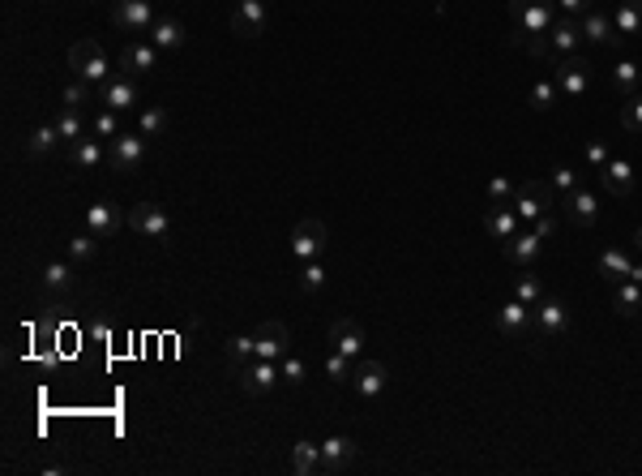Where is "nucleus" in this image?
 Returning <instances> with one entry per match:
<instances>
[{
  "label": "nucleus",
  "instance_id": "nucleus-1",
  "mask_svg": "<svg viewBox=\"0 0 642 476\" xmlns=\"http://www.w3.org/2000/svg\"><path fill=\"white\" fill-rule=\"evenodd\" d=\"M69 69H73V78L90 82V86H103V82H112L116 74H112V65H107V52H103V43L95 39H81L69 48Z\"/></svg>",
  "mask_w": 642,
  "mask_h": 476
},
{
  "label": "nucleus",
  "instance_id": "nucleus-2",
  "mask_svg": "<svg viewBox=\"0 0 642 476\" xmlns=\"http://www.w3.org/2000/svg\"><path fill=\"white\" fill-rule=\"evenodd\" d=\"M552 82H557V91L569 95V100H586L591 95V60L583 52H569L552 65Z\"/></svg>",
  "mask_w": 642,
  "mask_h": 476
},
{
  "label": "nucleus",
  "instance_id": "nucleus-3",
  "mask_svg": "<svg viewBox=\"0 0 642 476\" xmlns=\"http://www.w3.org/2000/svg\"><path fill=\"white\" fill-rule=\"evenodd\" d=\"M514 211H518L523 223L548 215L552 211V180H523L518 194H514Z\"/></svg>",
  "mask_w": 642,
  "mask_h": 476
},
{
  "label": "nucleus",
  "instance_id": "nucleus-4",
  "mask_svg": "<svg viewBox=\"0 0 642 476\" xmlns=\"http://www.w3.org/2000/svg\"><path fill=\"white\" fill-rule=\"evenodd\" d=\"M326 245H330V232H326V223L321 219H300L292 228V254L300 262H312L326 254Z\"/></svg>",
  "mask_w": 642,
  "mask_h": 476
},
{
  "label": "nucleus",
  "instance_id": "nucleus-5",
  "mask_svg": "<svg viewBox=\"0 0 642 476\" xmlns=\"http://www.w3.org/2000/svg\"><path fill=\"white\" fill-rule=\"evenodd\" d=\"M112 26L124 30V35H150V26H155L150 0H116L112 4Z\"/></svg>",
  "mask_w": 642,
  "mask_h": 476
},
{
  "label": "nucleus",
  "instance_id": "nucleus-6",
  "mask_svg": "<svg viewBox=\"0 0 642 476\" xmlns=\"http://www.w3.org/2000/svg\"><path fill=\"white\" fill-rule=\"evenodd\" d=\"M146 163V134H120L107 146V168L112 172H137Z\"/></svg>",
  "mask_w": 642,
  "mask_h": 476
},
{
  "label": "nucleus",
  "instance_id": "nucleus-7",
  "mask_svg": "<svg viewBox=\"0 0 642 476\" xmlns=\"http://www.w3.org/2000/svg\"><path fill=\"white\" fill-rule=\"evenodd\" d=\"M235 377H240V391H244V395H270L274 386L283 382L278 365H274V360H261V357H253L249 365H240Z\"/></svg>",
  "mask_w": 642,
  "mask_h": 476
},
{
  "label": "nucleus",
  "instance_id": "nucleus-8",
  "mask_svg": "<svg viewBox=\"0 0 642 476\" xmlns=\"http://www.w3.org/2000/svg\"><path fill=\"white\" fill-rule=\"evenodd\" d=\"M514 22L526 35H548L557 22V4L552 0H514Z\"/></svg>",
  "mask_w": 642,
  "mask_h": 476
},
{
  "label": "nucleus",
  "instance_id": "nucleus-9",
  "mask_svg": "<svg viewBox=\"0 0 642 476\" xmlns=\"http://www.w3.org/2000/svg\"><path fill=\"white\" fill-rule=\"evenodd\" d=\"M129 228H133L137 237L167 240V232H172V219H167V211H163V206H155V202H137L133 211H129Z\"/></svg>",
  "mask_w": 642,
  "mask_h": 476
},
{
  "label": "nucleus",
  "instance_id": "nucleus-10",
  "mask_svg": "<svg viewBox=\"0 0 642 476\" xmlns=\"http://www.w3.org/2000/svg\"><path fill=\"white\" fill-rule=\"evenodd\" d=\"M578 26H583V39L600 43V48H612V52H621V48H625V39L617 35V22H612V13H603V9L583 13V18H578Z\"/></svg>",
  "mask_w": 642,
  "mask_h": 476
},
{
  "label": "nucleus",
  "instance_id": "nucleus-11",
  "mask_svg": "<svg viewBox=\"0 0 642 476\" xmlns=\"http://www.w3.org/2000/svg\"><path fill=\"white\" fill-rule=\"evenodd\" d=\"M561 206H565V219L574 223V228H595V219H600V198L591 194V189H569L561 194Z\"/></svg>",
  "mask_w": 642,
  "mask_h": 476
},
{
  "label": "nucleus",
  "instance_id": "nucleus-12",
  "mask_svg": "<svg viewBox=\"0 0 642 476\" xmlns=\"http://www.w3.org/2000/svg\"><path fill=\"white\" fill-rule=\"evenodd\" d=\"M497 331L509 339H535V322H531V305H523V300L514 297L509 305H501L497 309Z\"/></svg>",
  "mask_w": 642,
  "mask_h": 476
},
{
  "label": "nucleus",
  "instance_id": "nucleus-13",
  "mask_svg": "<svg viewBox=\"0 0 642 476\" xmlns=\"http://www.w3.org/2000/svg\"><path fill=\"white\" fill-rule=\"evenodd\" d=\"M253 343H257V357L261 360H283L292 352V335L283 322H261L253 331Z\"/></svg>",
  "mask_w": 642,
  "mask_h": 476
},
{
  "label": "nucleus",
  "instance_id": "nucleus-14",
  "mask_svg": "<svg viewBox=\"0 0 642 476\" xmlns=\"http://www.w3.org/2000/svg\"><path fill=\"white\" fill-rule=\"evenodd\" d=\"M355 455H360V451H355V442H351V437H326V442H321V476H338V472H347L351 463H355Z\"/></svg>",
  "mask_w": 642,
  "mask_h": 476
},
{
  "label": "nucleus",
  "instance_id": "nucleus-15",
  "mask_svg": "<svg viewBox=\"0 0 642 476\" xmlns=\"http://www.w3.org/2000/svg\"><path fill=\"white\" fill-rule=\"evenodd\" d=\"M535 309H540V314H535V335H540V339H548V343H552V339H561L565 331H569L565 305H561L557 297H544L540 305H535Z\"/></svg>",
  "mask_w": 642,
  "mask_h": 476
},
{
  "label": "nucleus",
  "instance_id": "nucleus-16",
  "mask_svg": "<svg viewBox=\"0 0 642 476\" xmlns=\"http://www.w3.org/2000/svg\"><path fill=\"white\" fill-rule=\"evenodd\" d=\"M232 30L244 35V39L266 35V0H240L232 9Z\"/></svg>",
  "mask_w": 642,
  "mask_h": 476
},
{
  "label": "nucleus",
  "instance_id": "nucleus-17",
  "mask_svg": "<svg viewBox=\"0 0 642 476\" xmlns=\"http://www.w3.org/2000/svg\"><path fill=\"white\" fill-rule=\"evenodd\" d=\"M158 52L155 43H129L124 52H120V74H129V78H146V74H155L158 69Z\"/></svg>",
  "mask_w": 642,
  "mask_h": 476
},
{
  "label": "nucleus",
  "instance_id": "nucleus-18",
  "mask_svg": "<svg viewBox=\"0 0 642 476\" xmlns=\"http://www.w3.org/2000/svg\"><path fill=\"white\" fill-rule=\"evenodd\" d=\"M98 103L112 108V112H129V108L137 103V82L129 78V74H116L112 82L98 86Z\"/></svg>",
  "mask_w": 642,
  "mask_h": 476
},
{
  "label": "nucleus",
  "instance_id": "nucleus-19",
  "mask_svg": "<svg viewBox=\"0 0 642 476\" xmlns=\"http://www.w3.org/2000/svg\"><path fill=\"white\" fill-rule=\"evenodd\" d=\"M351 391H355L360 399H377L381 391H386V365H381V360H355Z\"/></svg>",
  "mask_w": 642,
  "mask_h": 476
},
{
  "label": "nucleus",
  "instance_id": "nucleus-20",
  "mask_svg": "<svg viewBox=\"0 0 642 476\" xmlns=\"http://www.w3.org/2000/svg\"><path fill=\"white\" fill-rule=\"evenodd\" d=\"M330 343L338 352H347V357H364V331H360V322L355 317H334L330 322Z\"/></svg>",
  "mask_w": 642,
  "mask_h": 476
},
{
  "label": "nucleus",
  "instance_id": "nucleus-21",
  "mask_svg": "<svg viewBox=\"0 0 642 476\" xmlns=\"http://www.w3.org/2000/svg\"><path fill=\"white\" fill-rule=\"evenodd\" d=\"M600 185L612 198H629L634 194V168H629V159H608L600 168Z\"/></svg>",
  "mask_w": 642,
  "mask_h": 476
},
{
  "label": "nucleus",
  "instance_id": "nucleus-22",
  "mask_svg": "<svg viewBox=\"0 0 642 476\" xmlns=\"http://www.w3.org/2000/svg\"><path fill=\"white\" fill-rule=\"evenodd\" d=\"M73 288H78V275H73L69 262H47V266H43V292L52 300L73 297Z\"/></svg>",
  "mask_w": 642,
  "mask_h": 476
},
{
  "label": "nucleus",
  "instance_id": "nucleus-23",
  "mask_svg": "<svg viewBox=\"0 0 642 476\" xmlns=\"http://www.w3.org/2000/svg\"><path fill=\"white\" fill-rule=\"evenodd\" d=\"M540 249H544V240L535 237V232H514V237L506 240V258L514 262L518 271H531L535 258H540Z\"/></svg>",
  "mask_w": 642,
  "mask_h": 476
},
{
  "label": "nucleus",
  "instance_id": "nucleus-24",
  "mask_svg": "<svg viewBox=\"0 0 642 476\" xmlns=\"http://www.w3.org/2000/svg\"><path fill=\"white\" fill-rule=\"evenodd\" d=\"M548 39H552V48H557V56H569V52L583 48V26H578V18H569V13H557Z\"/></svg>",
  "mask_w": 642,
  "mask_h": 476
},
{
  "label": "nucleus",
  "instance_id": "nucleus-25",
  "mask_svg": "<svg viewBox=\"0 0 642 476\" xmlns=\"http://www.w3.org/2000/svg\"><path fill=\"white\" fill-rule=\"evenodd\" d=\"M69 163H73L78 172H90V168H98V163H107V151H103V138H95V134H86L81 142H73V146H69Z\"/></svg>",
  "mask_w": 642,
  "mask_h": 476
},
{
  "label": "nucleus",
  "instance_id": "nucleus-26",
  "mask_svg": "<svg viewBox=\"0 0 642 476\" xmlns=\"http://www.w3.org/2000/svg\"><path fill=\"white\" fill-rule=\"evenodd\" d=\"M484 228H488V237H497V240H509V237H514V232H523V219H518V211H509V202H497V206L488 211Z\"/></svg>",
  "mask_w": 642,
  "mask_h": 476
},
{
  "label": "nucleus",
  "instance_id": "nucleus-27",
  "mask_svg": "<svg viewBox=\"0 0 642 476\" xmlns=\"http://www.w3.org/2000/svg\"><path fill=\"white\" fill-rule=\"evenodd\" d=\"M184 26H180V18H155V26H150V43H155L158 52H180L184 48Z\"/></svg>",
  "mask_w": 642,
  "mask_h": 476
},
{
  "label": "nucleus",
  "instance_id": "nucleus-28",
  "mask_svg": "<svg viewBox=\"0 0 642 476\" xmlns=\"http://www.w3.org/2000/svg\"><path fill=\"white\" fill-rule=\"evenodd\" d=\"M60 142H64V138H60L56 120H47V125H39V129H30V134H26V155H30V159H47Z\"/></svg>",
  "mask_w": 642,
  "mask_h": 476
},
{
  "label": "nucleus",
  "instance_id": "nucleus-29",
  "mask_svg": "<svg viewBox=\"0 0 642 476\" xmlns=\"http://www.w3.org/2000/svg\"><path fill=\"white\" fill-rule=\"evenodd\" d=\"M86 228L95 237H112V232H120V211L112 202H95V206H86Z\"/></svg>",
  "mask_w": 642,
  "mask_h": 476
},
{
  "label": "nucleus",
  "instance_id": "nucleus-30",
  "mask_svg": "<svg viewBox=\"0 0 642 476\" xmlns=\"http://www.w3.org/2000/svg\"><path fill=\"white\" fill-rule=\"evenodd\" d=\"M60 103H64V108H73V112H86V108H95V103H98V91L90 86V82L73 78V82H64V91H60Z\"/></svg>",
  "mask_w": 642,
  "mask_h": 476
},
{
  "label": "nucleus",
  "instance_id": "nucleus-31",
  "mask_svg": "<svg viewBox=\"0 0 642 476\" xmlns=\"http://www.w3.org/2000/svg\"><path fill=\"white\" fill-rule=\"evenodd\" d=\"M292 472H300V476H317L321 472V446L317 442H295L292 446Z\"/></svg>",
  "mask_w": 642,
  "mask_h": 476
},
{
  "label": "nucleus",
  "instance_id": "nucleus-32",
  "mask_svg": "<svg viewBox=\"0 0 642 476\" xmlns=\"http://www.w3.org/2000/svg\"><path fill=\"white\" fill-rule=\"evenodd\" d=\"M612 305H617V314H621V317L642 314V283L621 279V283H617V292H612Z\"/></svg>",
  "mask_w": 642,
  "mask_h": 476
},
{
  "label": "nucleus",
  "instance_id": "nucleus-33",
  "mask_svg": "<svg viewBox=\"0 0 642 476\" xmlns=\"http://www.w3.org/2000/svg\"><path fill=\"white\" fill-rule=\"evenodd\" d=\"M617 22V35L629 39V35H642V0H621V9L612 13Z\"/></svg>",
  "mask_w": 642,
  "mask_h": 476
},
{
  "label": "nucleus",
  "instance_id": "nucleus-34",
  "mask_svg": "<svg viewBox=\"0 0 642 476\" xmlns=\"http://www.w3.org/2000/svg\"><path fill=\"white\" fill-rule=\"evenodd\" d=\"M56 129H60V138L69 142V146H73V142H81L86 134H90V125H86V117H81V112H73V108H60Z\"/></svg>",
  "mask_w": 642,
  "mask_h": 476
},
{
  "label": "nucleus",
  "instance_id": "nucleus-35",
  "mask_svg": "<svg viewBox=\"0 0 642 476\" xmlns=\"http://www.w3.org/2000/svg\"><path fill=\"white\" fill-rule=\"evenodd\" d=\"M629 266H634V262L625 258L621 249H603V254H600V271H603V279H608V283H621V279H629Z\"/></svg>",
  "mask_w": 642,
  "mask_h": 476
},
{
  "label": "nucleus",
  "instance_id": "nucleus-36",
  "mask_svg": "<svg viewBox=\"0 0 642 476\" xmlns=\"http://www.w3.org/2000/svg\"><path fill=\"white\" fill-rule=\"evenodd\" d=\"M98 254V237L95 232H81V237H69V262L73 266H90Z\"/></svg>",
  "mask_w": 642,
  "mask_h": 476
},
{
  "label": "nucleus",
  "instance_id": "nucleus-37",
  "mask_svg": "<svg viewBox=\"0 0 642 476\" xmlns=\"http://www.w3.org/2000/svg\"><path fill=\"white\" fill-rule=\"evenodd\" d=\"M638 65H629V60H621L617 69H612V91L621 95V100H629V95H638Z\"/></svg>",
  "mask_w": 642,
  "mask_h": 476
},
{
  "label": "nucleus",
  "instance_id": "nucleus-38",
  "mask_svg": "<svg viewBox=\"0 0 642 476\" xmlns=\"http://www.w3.org/2000/svg\"><path fill=\"white\" fill-rule=\"evenodd\" d=\"M514 297L523 300V305H540V300H544V283H540V275L523 271V275H518V283H514Z\"/></svg>",
  "mask_w": 642,
  "mask_h": 476
},
{
  "label": "nucleus",
  "instance_id": "nucleus-39",
  "mask_svg": "<svg viewBox=\"0 0 642 476\" xmlns=\"http://www.w3.org/2000/svg\"><path fill=\"white\" fill-rule=\"evenodd\" d=\"M326 374H330L334 382L351 386V377H355V357H347V352H338V348H334L330 360H326Z\"/></svg>",
  "mask_w": 642,
  "mask_h": 476
},
{
  "label": "nucleus",
  "instance_id": "nucleus-40",
  "mask_svg": "<svg viewBox=\"0 0 642 476\" xmlns=\"http://www.w3.org/2000/svg\"><path fill=\"white\" fill-rule=\"evenodd\" d=\"M253 357H257L253 335H232V339H227V360H232L235 369H240V365H249Z\"/></svg>",
  "mask_w": 642,
  "mask_h": 476
},
{
  "label": "nucleus",
  "instance_id": "nucleus-41",
  "mask_svg": "<svg viewBox=\"0 0 642 476\" xmlns=\"http://www.w3.org/2000/svg\"><path fill=\"white\" fill-rule=\"evenodd\" d=\"M326 288V266H321V258L304 262V271H300V292H309V297H317Z\"/></svg>",
  "mask_w": 642,
  "mask_h": 476
},
{
  "label": "nucleus",
  "instance_id": "nucleus-42",
  "mask_svg": "<svg viewBox=\"0 0 642 476\" xmlns=\"http://www.w3.org/2000/svg\"><path fill=\"white\" fill-rule=\"evenodd\" d=\"M90 134L95 138H120V112H112V108H103V112H95V120H90Z\"/></svg>",
  "mask_w": 642,
  "mask_h": 476
},
{
  "label": "nucleus",
  "instance_id": "nucleus-43",
  "mask_svg": "<svg viewBox=\"0 0 642 476\" xmlns=\"http://www.w3.org/2000/svg\"><path fill=\"white\" fill-rule=\"evenodd\" d=\"M557 95H561V91H557V82L540 78L535 86H531V108H535V112H548V108L557 103Z\"/></svg>",
  "mask_w": 642,
  "mask_h": 476
},
{
  "label": "nucleus",
  "instance_id": "nucleus-44",
  "mask_svg": "<svg viewBox=\"0 0 642 476\" xmlns=\"http://www.w3.org/2000/svg\"><path fill=\"white\" fill-rule=\"evenodd\" d=\"M621 129L642 138V95H629V100L621 103Z\"/></svg>",
  "mask_w": 642,
  "mask_h": 476
},
{
  "label": "nucleus",
  "instance_id": "nucleus-45",
  "mask_svg": "<svg viewBox=\"0 0 642 476\" xmlns=\"http://www.w3.org/2000/svg\"><path fill=\"white\" fill-rule=\"evenodd\" d=\"M163 129H167V112H163V108H146V112H141V125H137V134L158 138Z\"/></svg>",
  "mask_w": 642,
  "mask_h": 476
},
{
  "label": "nucleus",
  "instance_id": "nucleus-46",
  "mask_svg": "<svg viewBox=\"0 0 642 476\" xmlns=\"http://www.w3.org/2000/svg\"><path fill=\"white\" fill-rule=\"evenodd\" d=\"M526 52H531L535 60H544V65H557V60H561L548 35H526Z\"/></svg>",
  "mask_w": 642,
  "mask_h": 476
},
{
  "label": "nucleus",
  "instance_id": "nucleus-47",
  "mask_svg": "<svg viewBox=\"0 0 642 476\" xmlns=\"http://www.w3.org/2000/svg\"><path fill=\"white\" fill-rule=\"evenodd\" d=\"M548 180H552V189H557V194H569V189H578V185H583V177H578L574 168H565V163H557Z\"/></svg>",
  "mask_w": 642,
  "mask_h": 476
},
{
  "label": "nucleus",
  "instance_id": "nucleus-48",
  "mask_svg": "<svg viewBox=\"0 0 642 476\" xmlns=\"http://www.w3.org/2000/svg\"><path fill=\"white\" fill-rule=\"evenodd\" d=\"M278 374H283V382H292V386H300V382H304V360L287 352V357L278 360Z\"/></svg>",
  "mask_w": 642,
  "mask_h": 476
},
{
  "label": "nucleus",
  "instance_id": "nucleus-49",
  "mask_svg": "<svg viewBox=\"0 0 642 476\" xmlns=\"http://www.w3.org/2000/svg\"><path fill=\"white\" fill-rule=\"evenodd\" d=\"M514 194H518V189H514L506 177H492V180H488V198H492V206H497V202H514Z\"/></svg>",
  "mask_w": 642,
  "mask_h": 476
},
{
  "label": "nucleus",
  "instance_id": "nucleus-50",
  "mask_svg": "<svg viewBox=\"0 0 642 476\" xmlns=\"http://www.w3.org/2000/svg\"><path fill=\"white\" fill-rule=\"evenodd\" d=\"M552 4H557V13H569V18H583V13L595 9L591 0H552Z\"/></svg>",
  "mask_w": 642,
  "mask_h": 476
},
{
  "label": "nucleus",
  "instance_id": "nucleus-51",
  "mask_svg": "<svg viewBox=\"0 0 642 476\" xmlns=\"http://www.w3.org/2000/svg\"><path fill=\"white\" fill-rule=\"evenodd\" d=\"M608 159H612V155H608V146H603V142H591V146H586V163H591L595 172H600Z\"/></svg>",
  "mask_w": 642,
  "mask_h": 476
},
{
  "label": "nucleus",
  "instance_id": "nucleus-52",
  "mask_svg": "<svg viewBox=\"0 0 642 476\" xmlns=\"http://www.w3.org/2000/svg\"><path fill=\"white\" fill-rule=\"evenodd\" d=\"M552 228H557V219H552V215H540V219H531V232H535V237H540V240H548V237H552Z\"/></svg>",
  "mask_w": 642,
  "mask_h": 476
},
{
  "label": "nucleus",
  "instance_id": "nucleus-53",
  "mask_svg": "<svg viewBox=\"0 0 642 476\" xmlns=\"http://www.w3.org/2000/svg\"><path fill=\"white\" fill-rule=\"evenodd\" d=\"M629 279H634V283H642V262H634V266H629Z\"/></svg>",
  "mask_w": 642,
  "mask_h": 476
},
{
  "label": "nucleus",
  "instance_id": "nucleus-54",
  "mask_svg": "<svg viewBox=\"0 0 642 476\" xmlns=\"http://www.w3.org/2000/svg\"><path fill=\"white\" fill-rule=\"evenodd\" d=\"M634 240H638V249H642V228H638V237H634Z\"/></svg>",
  "mask_w": 642,
  "mask_h": 476
},
{
  "label": "nucleus",
  "instance_id": "nucleus-55",
  "mask_svg": "<svg viewBox=\"0 0 642 476\" xmlns=\"http://www.w3.org/2000/svg\"><path fill=\"white\" fill-rule=\"evenodd\" d=\"M235 4H240V0H235Z\"/></svg>",
  "mask_w": 642,
  "mask_h": 476
},
{
  "label": "nucleus",
  "instance_id": "nucleus-56",
  "mask_svg": "<svg viewBox=\"0 0 642 476\" xmlns=\"http://www.w3.org/2000/svg\"><path fill=\"white\" fill-rule=\"evenodd\" d=\"M266 4H270V0H266Z\"/></svg>",
  "mask_w": 642,
  "mask_h": 476
}]
</instances>
